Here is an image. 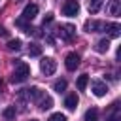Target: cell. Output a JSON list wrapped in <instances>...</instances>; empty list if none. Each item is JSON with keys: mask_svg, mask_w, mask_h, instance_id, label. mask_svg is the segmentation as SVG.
<instances>
[{"mask_svg": "<svg viewBox=\"0 0 121 121\" xmlns=\"http://www.w3.org/2000/svg\"><path fill=\"white\" fill-rule=\"evenodd\" d=\"M28 76H30V66L23 60H17L15 68H13V74H11V81L13 83H23V81H26Z\"/></svg>", "mask_w": 121, "mask_h": 121, "instance_id": "1", "label": "cell"}, {"mask_svg": "<svg viewBox=\"0 0 121 121\" xmlns=\"http://www.w3.org/2000/svg\"><path fill=\"white\" fill-rule=\"evenodd\" d=\"M40 70H42L43 76H53L55 70H57V60L51 59V57H43L40 60Z\"/></svg>", "mask_w": 121, "mask_h": 121, "instance_id": "2", "label": "cell"}, {"mask_svg": "<svg viewBox=\"0 0 121 121\" xmlns=\"http://www.w3.org/2000/svg\"><path fill=\"white\" fill-rule=\"evenodd\" d=\"M79 13V2L78 0H66L62 4V15L66 17H76Z\"/></svg>", "mask_w": 121, "mask_h": 121, "instance_id": "3", "label": "cell"}, {"mask_svg": "<svg viewBox=\"0 0 121 121\" xmlns=\"http://www.w3.org/2000/svg\"><path fill=\"white\" fill-rule=\"evenodd\" d=\"M59 36L66 42H70L74 36H76V26L74 25H60L59 26Z\"/></svg>", "mask_w": 121, "mask_h": 121, "instance_id": "4", "label": "cell"}, {"mask_svg": "<svg viewBox=\"0 0 121 121\" xmlns=\"http://www.w3.org/2000/svg\"><path fill=\"white\" fill-rule=\"evenodd\" d=\"M64 66H66V70H70V72H74L78 66H79V55L78 53H68L66 55V59H64Z\"/></svg>", "mask_w": 121, "mask_h": 121, "instance_id": "5", "label": "cell"}, {"mask_svg": "<svg viewBox=\"0 0 121 121\" xmlns=\"http://www.w3.org/2000/svg\"><path fill=\"white\" fill-rule=\"evenodd\" d=\"M102 30H104L110 38H117V36L121 34V26H119L117 23H106V25L102 26Z\"/></svg>", "mask_w": 121, "mask_h": 121, "instance_id": "6", "label": "cell"}, {"mask_svg": "<svg viewBox=\"0 0 121 121\" xmlns=\"http://www.w3.org/2000/svg\"><path fill=\"white\" fill-rule=\"evenodd\" d=\"M36 15H38V6L36 4L25 6V9H23V21H32Z\"/></svg>", "mask_w": 121, "mask_h": 121, "instance_id": "7", "label": "cell"}, {"mask_svg": "<svg viewBox=\"0 0 121 121\" xmlns=\"http://www.w3.org/2000/svg\"><path fill=\"white\" fill-rule=\"evenodd\" d=\"M91 89H93V93H95V96H104V95L108 93V85H106L104 81H93V85H91Z\"/></svg>", "mask_w": 121, "mask_h": 121, "instance_id": "8", "label": "cell"}, {"mask_svg": "<svg viewBox=\"0 0 121 121\" xmlns=\"http://www.w3.org/2000/svg\"><path fill=\"white\" fill-rule=\"evenodd\" d=\"M36 104H38V108H40V110H49V108L53 106V98H51L49 95H45V93H43V95L36 100Z\"/></svg>", "mask_w": 121, "mask_h": 121, "instance_id": "9", "label": "cell"}, {"mask_svg": "<svg viewBox=\"0 0 121 121\" xmlns=\"http://www.w3.org/2000/svg\"><path fill=\"white\" fill-rule=\"evenodd\" d=\"M78 102H79V98H78L76 93H70V95L64 98V106H66L68 110H76V108H78Z\"/></svg>", "mask_w": 121, "mask_h": 121, "instance_id": "10", "label": "cell"}, {"mask_svg": "<svg viewBox=\"0 0 121 121\" xmlns=\"http://www.w3.org/2000/svg\"><path fill=\"white\" fill-rule=\"evenodd\" d=\"M25 95H26L30 100H34V102H36V100L43 95V91H42V89H38V87H30V89H25Z\"/></svg>", "mask_w": 121, "mask_h": 121, "instance_id": "11", "label": "cell"}, {"mask_svg": "<svg viewBox=\"0 0 121 121\" xmlns=\"http://www.w3.org/2000/svg\"><path fill=\"white\" fill-rule=\"evenodd\" d=\"M108 49H110V40H108V38L98 40V42H96V45H95V51H96V53H106Z\"/></svg>", "mask_w": 121, "mask_h": 121, "instance_id": "12", "label": "cell"}, {"mask_svg": "<svg viewBox=\"0 0 121 121\" xmlns=\"http://www.w3.org/2000/svg\"><path fill=\"white\" fill-rule=\"evenodd\" d=\"M102 26H104V23H100V21H87L85 23V30L87 32H98Z\"/></svg>", "mask_w": 121, "mask_h": 121, "instance_id": "13", "label": "cell"}, {"mask_svg": "<svg viewBox=\"0 0 121 121\" xmlns=\"http://www.w3.org/2000/svg\"><path fill=\"white\" fill-rule=\"evenodd\" d=\"M108 11H110V15H119V11H121V0H112L110 6H108Z\"/></svg>", "mask_w": 121, "mask_h": 121, "instance_id": "14", "label": "cell"}, {"mask_svg": "<svg viewBox=\"0 0 121 121\" xmlns=\"http://www.w3.org/2000/svg\"><path fill=\"white\" fill-rule=\"evenodd\" d=\"M102 2H104V0H87V9H89V13H96V11L100 9Z\"/></svg>", "mask_w": 121, "mask_h": 121, "instance_id": "15", "label": "cell"}, {"mask_svg": "<svg viewBox=\"0 0 121 121\" xmlns=\"http://www.w3.org/2000/svg\"><path fill=\"white\" fill-rule=\"evenodd\" d=\"M83 121H98V110H96V108H91V110H87V112H85V117H83Z\"/></svg>", "mask_w": 121, "mask_h": 121, "instance_id": "16", "label": "cell"}, {"mask_svg": "<svg viewBox=\"0 0 121 121\" xmlns=\"http://www.w3.org/2000/svg\"><path fill=\"white\" fill-rule=\"evenodd\" d=\"M87 83H89V76H87V74L79 76V78H78V81H76V85H78V89H79V91H85Z\"/></svg>", "mask_w": 121, "mask_h": 121, "instance_id": "17", "label": "cell"}, {"mask_svg": "<svg viewBox=\"0 0 121 121\" xmlns=\"http://www.w3.org/2000/svg\"><path fill=\"white\" fill-rule=\"evenodd\" d=\"M28 55H30V57H40V55H42V45H38V43H30V47H28Z\"/></svg>", "mask_w": 121, "mask_h": 121, "instance_id": "18", "label": "cell"}, {"mask_svg": "<svg viewBox=\"0 0 121 121\" xmlns=\"http://www.w3.org/2000/svg\"><path fill=\"white\" fill-rule=\"evenodd\" d=\"M119 119H121L119 108H117V104H113V106H112V113L108 115V121H119Z\"/></svg>", "mask_w": 121, "mask_h": 121, "instance_id": "19", "label": "cell"}, {"mask_svg": "<svg viewBox=\"0 0 121 121\" xmlns=\"http://www.w3.org/2000/svg\"><path fill=\"white\" fill-rule=\"evenodd\" d=\"M21 45H23V43H21V40H19V38H15V40H9V42H8V49H9V51H19V49H21Z\"/></svg>", "mask_w": 121, "mask_h": 121, "instance_id": "20", "label": "cell"}, {"mask_svg": "<svg viewBox=\"0 0 121 121\" xmlns=\"http://www.w3.org/2000/svg\"><path fill=\"white\" fill-rule=\"evenodd\" d=\"M53 89H55L57 93H62V91L66 89V79H57V81L53 83Z\"/></svg>", "mask_w": 121, "mask_h": 121, "instance_id": "21", "label": "cell"}, {"mask_svg": "<svg viewBox=\"0 0 121 121\" xmlns=\"http://www.w3.org/2000/svg\"><path fill=\"white\" fill-rule=\"evenodd\" d=\"M4 117H6V119H11V117H15V106H9V108H6V110H4Z\"/></svg>", "mask_w": 121, "mask_h": 121, "instance_id": "22", "label": "cell"}, {"mask_svg": "<svg viewBox=\"0 0 121 121\" xmlns=\"http://www.w3.org/2000/svg\"><path fill=\"white\" fill-rule=\"evenodd\" d=\"M47 121H66V115L59 112V113H53V115H49V119H47Z\"/></svg>", "mask_w": 121, "mask_h": 121, "instance_id": "23", "label": "cell"}, {"mask_svg": "<svg viewBox=\"0 0 121 121\" xmlns=\"http://www.w3.org/2000/svg\"><path fill=\"white\" fill-rule=\"evenodd\" d=\"M51 21H53V13H47V15L43 17V26H45V25H49Z\"/></svg>", "mask_w": 121, "mask_h": 121, "instance_id": "24", "label": "cell"}, {"mask_svg": "<svg viewBox=\"0 0 121 121\" xmlns=\"http://www.w3.org/2000/svg\"><path fill=\"white\" fill-rule=\"evenodd\" d=\"M0 36H8V30H6L2 25H0Z\"/></svg>", "mask_w": 121, "mask_h": 121, "instance_id": "25", "label": "cell"}, {"mask_svg": "<svg viewBox=\"0 0 121 121\" xmlns=\"http://www.w3.org/2000/svg\"><path fill=\"white\" fill-rule=\"evenodd\" d=\"M2 89H4V81L0 79V93H2Z\"/></svg>", "mask_w": 121, "mask_h": 121, "instance_id": "26", "label": "cell"}, {"mask_svg": "<svg viewBox=\"0 0 121 121\" xmlns=\"http://www.w3.org/2000/svg\"><path fill=\"white\" fill-rule=\"evenodd\" d=\"M30 121H36V119H30Z\"/></svg>", "mask_w": 121, "mask_h": 121, "instance_id": "27", "label": "cell"}]
</instances>
